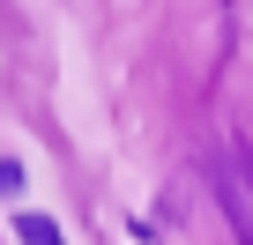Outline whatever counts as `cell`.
Wrapping results in <instances>:
<instances>
[{
  "label": "cell",
  "mask_w": 253,
  "mask_h": 245,
  "mask_svg": "<svg viewBox=\"0 0 253 245\" xmlns=\"http://www.w3.org/2000/svg\"><path fill=\"white\" fill-rule=\"evenodd\" d=\"M15 238H23V245H60V223H52V215H23Z\"/></svg>",
  "instance_id": "1"
},
{
  "label": "cell",
  "mask_w": 253,
  "mask_h": 245,
  "mask_svg": "<svg viewBox=\"0 0 253 245\" xmlns=\"http://www.w3.org/2000/svg\"><path fill=\"white\" fill-rule=\"evenodd\" d=\"M0 193H23V164L15 156H0Z\"/></svg>",
  "instance_id": "2"
}]
</instances>
